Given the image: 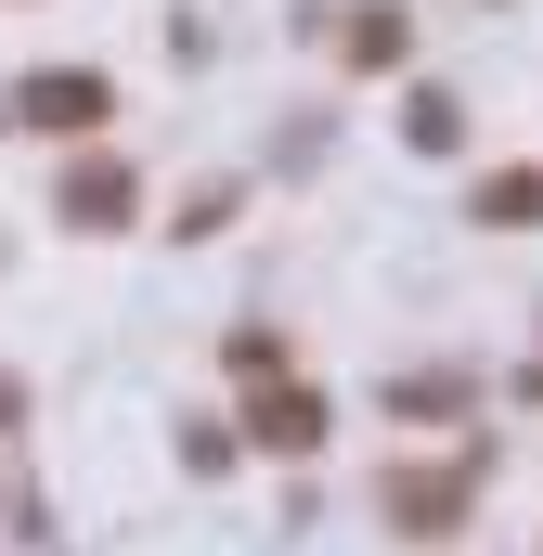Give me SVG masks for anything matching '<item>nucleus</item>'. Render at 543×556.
<instances>
[{
    "label": "nucleus",
    "instance_id": "obj_1",
    "mask_svg": "<svg viewBox=\"0 0 543 556\" xmlns=\"http://www.w3.org/2000/svg\"><path fill=\"white\" fill-rule=\"evenodd\" d=\"M26 117L39 130H104V78H65L52 65V78H26Z\"/></svg>",
    "mask_w": 543,
    "mask_h": 556
},
{
    "label": "nucleus",
    "instance_id": "obj_2",
    "mask_svg": "<svg viewBox=\"0 0 543 556\" xmlns=\"http://www.w3.org/2000/svg\"><path fill=\"white\" fill-rule=\"evenodd\" d=\"M65 220H130V168H117V155L65 168Z\"/></svg>",
    "mask_w": 543,
    "mask_h": 556
},
{
    "label": "nucleus",
    "instance_id": "obj_3",
    "mask_svg": "<svg viewBox=\"0 0 543 556\" xmlns=\"http://www.w3.org/2000/svg\"><path fill=\"white\" fill-rule=\"evenodd\" d=\"M311 427H324V402H311V389H285V402H272V453H311Z\"/></svg>",
    "mask_w": 543,
    "mask_h": 556
}]
</instances>
